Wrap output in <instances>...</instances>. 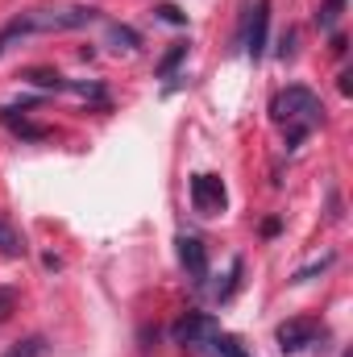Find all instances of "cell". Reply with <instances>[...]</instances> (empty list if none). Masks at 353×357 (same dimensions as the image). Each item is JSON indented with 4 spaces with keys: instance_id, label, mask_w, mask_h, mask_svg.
I'll return each mask as SVG.
<instances>
[{
    "instance_id": "12",
    "label": "cell",
    "mask_w": 353,
    "mask_h": 357,
    "mask_svg": "<svg viewBox=\"0 0 353 357\" xmlns=\"http://www.w3.org/2000/svg\"><path fill=\"white\" fill-rule=\"evenodd\" d=\"M0 254H4V258H21V254H25V241L17 237V229H13L4 216H0Z\"/></svg>"
},
{
    "instance_id": "20",
    "label": "cell",
    "mask_w": 353,
    "mask_h": 357,
    "mask_svg": "<svg viewBox=\"0 0 353 357\" xmlns=\"http://www.w3.org/2000/svg\"><path fill=\"white\" fill-rule=\"evenodd\" d=\"M158 17H163V21H171V25H183V21H187L175 4H163V8H158Z\"/></svg>"
},
{
    "instance_id": "8",
    "label": "cell",
    "mask_w": 353,
    "mask_h": 357,
    "mask_svg": "<svg viewBox=\"0 0 353 357\" xmlns=\"http://www.w3.org/2000/svg\"><path fill=\"white\" fill-rule=\"evenodd\" d=\"M0 121H4L17 137H25V142H42V137H50V125H38V121H29V116H17V108H0Z\"/></svg>"
},
{
    "instance_id": "1",
    "label": "cell",
    "mask_w": 353,
    "mask_h": 357,
    "mask_svg": "<svg viewBox=\"0 0 353 357\" xmlns=\"http://www.w3.org/2000/svg\"><path fill=\"white\" fill-rule=\"evenodd\" d=\"M270 116H274V125H283V137H287V150H295V146H303V137L324 121V104H320V96L312 88H287L274 96V104H270Z\"/></svg>"
},
{
    "instance_id": "7",
    "label": "cell",
    "mask_w": 353,
    "mask_h": 357,
    "mask_svg": "<svg viewBox=\"0 0 353 357\" xmlns=\"http://www.w3.org/2000/svg\"><path fill=\"white\" fill-rule=\"evenodd\" d=\"M179 262H183V270L195 278V282H204L208 278V250H204V241L200 237H179Z\"/></svg>"
},
{
    "instance_id": "11",
    "label": "cell",
    "mask_w": 353,
    "mask_h": 357,
    "mask_svg": "<svg viewBox=\"0 0 353 357\" xmlns=\"http://www.w3.org/2000/svg\"><path fill=\"white\" fill-rule=\"evenodd\" d=\"M4 357H50V341L46 337H25L13 349H4Z\"/></svg>"
},
{
    "instance_id": "19",
    "label": "cell",
    "mask_w": 353,
    "mask_h": 357,
    "mask_svg": "<svg viewBox=\"0 0 353 357\" xmlns=\"http://www.w3.org/2000/svg\"><path fill=\"white\" fill-rule=\"evenodd\" d=\"M291 54H295V29H287L278 42V59H291Z\"/></svg>"
},
{
    "instance_id": "13",
    "label": "cell",
    "mask_w": 353,
    "mask_h": 357,
    "mask_svg": "<svg viewBox=\"0 0 353 357\" xmlns=\"http://www.w3.org/2000/svg\"><path fill=\"white\" fill-rule=\"evenodd\" d=\"M208 354L212 357H250L246 354V345H241L237 337H229V333H216V341L208 345Z\"/></svg>"
},
{
    "instance_id": "16",
    "label": "cell",
    "mask_w": 353,
    "mask_h": 357,
    "mask_svg": "<svg viewBox=\"0 0 353 357\" xmlns=\"http://www.w3.org/2000/svg\"><path fill=\"white\" fill-rule=\"evenodd\" d=\"M341 8H345V0H324V8H320V29H333L337 25V17H341Z\"/></svg>"
},
{
    "instance_id": "6",
    "label": "cell",
    "mask_w": 353,
    "mask_h": 357,
    "mask_svg": "<svg viewBox=\"0 0 353 357\" xmlns=\"http://www.w3.org/2000/svg\"><path fill=\"white\" fill-rule=\"evenodd\" d=\"M266 25H270V0H254V8L246 17V54L254 63L266 54Z\"/></svg>"
},
{
    "instance_id": "18",
    "label": "cell",
    "mask_w": 353,
    "mask_h": 357,
    "mask_svg": "<svg viewBox=\"0 0 353 357\" xmlns=\"http://www.w3.org/2000/svg\"><path fill=\"white\" fill-rule=\"evenodd\" d=\"M17 299H21V295H17V287H0V324H4L8 316H13Z\"/></svg>"
},
{
    "instance_id": "2",
    "label": "cell",
    "mask_w": 353,
    "mask_h": 357,
    "mask_svg": "<svg viewBox=\"0 0 353 357\" xmlns=\"http://www.w3.org/2000/svg\"><path fill=\"white\" fill-rule=\"evenodd\" d=\"M38 13V29L42 33H63V29H80V25H91L100 13L91 4H63V8H33Z\"/></svg>"
},
{
    "instance_id": "3",
    "label": "cell",
    "mask_w": 353,
    "mask_h": 357,
    "mask_svg": "<svg viewBox=\"0 0 353 357\" xmlns=\"http://www.w3.org/2000/svg\"><path fill=\"white\" fill-rule=\"evenodd\" d=\"M216 333H220V324L212 316H204V312H187L175 328H171L175 345H187V349H208L216 341Z\"/></svg>"
},
{
    "instance_id": "4",
    "label": "cell",
    "mask_w": 353,
    "mask_h": 357,
    "mask_svg": "<svg viewBox=\"0 0 353 357\" xmlns=\"http://www.w3.org/2000/svg\"><path fill=\"white\" fill-rule=\"evenodd\" d=\"M278 349L283 354H303V349H312L320 337H324V324L320 320H308V316H299V320H287V324H278Z\"/></svg>"
},
{
    "instance_id": "5",
    "label": "cell",
    "mask_w": 353,
    "mask_h": 357,
    "mask_svg": "<svg viewBox=\"0 0 353 357\" xmlns=\"http://www.w3.org/2000/svg\"><path fill=\"white\" fill-rule=\"evenodd\" d=\"M225 183L220 175H195L191 178V204H195V212L200 216H216V212H225Z\"/></svg>"
},
{
    "instance_id": "10",
    "label": "cell",
    "mask_w": 353,
    "mask_h": 357,
    "mask_svg": "<svg viewBox=\"0 0 353 357\" xmlns=\"http://www.w3.org/2000/svg\"><path fill=\"white\" fill-rule=\"evenodd\" d=\"M25 84H33V88H42V91H71V79H63V75L50 71V67H33V71H25Z\"/></svg>"
},
{
    "instance_id": "14",
    "label": "cell",
    "mask_w": 353,
    "mask_h": 357,
    "mask_svg": "<svg viewBox=\"0 0 353 357\" xmlns=\"http://www.w3.org/2000/svg\"><path fill=\"white\" fill-rule=\"evenodd\" d=\"M108 42H112V50H137L142 46L137 29H129V25H108Z\"/></svg>"
},
{
    "instance_id": "15",
    "label": "cell",
    "mask_w": 353,
    "mask_h": 357,
    "mask_svg": "<svg viewBox=\"0 0 353 357\" xmlns=\"http://www.w3.org/2000/svg\"><path fill=\"white\" fill-rule=\"evenodd\" d=\"M183 59H187V42H175V46L167 50V59L158 63V75H163V79H167V75H175V67L183 63Z\"/></svg>"
},
{
    "instance_id": "9",
    "label": "cell",
    "mask_w": 353,
    "mask_h": 357,
    "mask_svg": "<svg viewBox=\"0 0 353 357\" xmlns=\"http://www.w3.org/2000/svg\"><path fill=\"white\" fill-rule=\"evenodd\" d=\"M29 33H38V13H33V8H29V13H21V17H13V21L0 29V54H4L13 42L29 38Z\"/></svg>"
},
{
    "instance_id": "17",
    "label": "cell",
    "mask_w": 353,
    "mask_h": 357,
    "mask_svg": "<svg viewBox=\"0 0 353 357\" xmlns=\"http://www.w3.org/2000/svg\"><path fill=\"white\" fill-rule=\"evenodd\" d=\"M329 266H333V254H324V258H320V262H312V266L295 270V274H291V282H308V278H316L320 270H329Z\"/></svg>"
}]
</instances>
